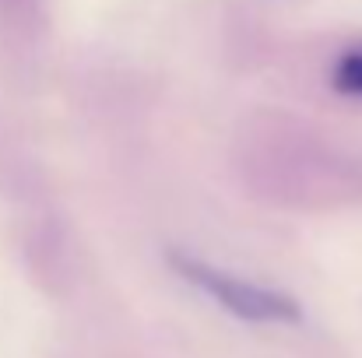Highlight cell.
<instances>
[{"label": "cell", "mask_w": 362, "mask_h": 358, "mask_svg": "<svg viewBox=\"0 0 362 358\" xmlns=\"http://www.w3.org/2000/svg\"><path fill=\"white\" fill-rule=\"evenodd\" d=\"M334 88L345 95H362V46H352L334 64Z\"/></svg>", "instance_id": "obj_2"}, {"label": "cell", "mask_w": 362, "mask_h": 358, "mask_svg": "<svg viewBox=\"0 0 362 358\" xmlns=\"http://www.w3.org/2000/svg\"><path fill=\"white\" fill-rule=\"evenodd\" d=\"M173 267L194 288H201L211 302H218L222 309H229L240 320H250V323H296L299 320V306L285 292L264 288L257 281H246L240 274H229V270L204 263L197 256H187V253H173Z\"/></svg>", "instance_id": "obj_1"}]
</instances>
